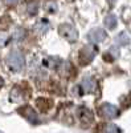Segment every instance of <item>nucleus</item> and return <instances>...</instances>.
Wrapping results in <instances>:
<instances>
[{"mask_svg":"<svg viewBox=\"0 0 131 133\" xmlns=\"http://www.w3.org/2000/svg\"><path fill=\"white\" fill-rule=\"evenodd\" d=\"M29 97V87L27 84H21V85H16L12 92H11V100L12 101H24Z\"/></svg>","mask_w":131,"mask_h":133,"instance_id":"nucleus-4","label":"nucleus"},{"mask_svg":"<svg viewBox=\"0 0 131 133\" xmlns=\"http://www.w3.org/2000/svg\"><path fill=\"white\" fill-rule=\"evenodd\" d=\"M36 105H37L40 112L45 113V112H48V110L52 109L53 101H52V100H49V98H47V97H40V98L36 100Z\"/></svg>","mask_w":131,"mask_h":133,"instance_id":"nucleus-8","label":"nucleus"},{"mask_svg":"<svg viewBox=\"0 0 131 133\" xmlns=\"http://www.w3.org/2000/svg\"><path fill=\"white\" fill-rule=\"evenodd\" d=\"M17 112L23 116L24 118H27L29 123H32V124H37V123H38L37 113L33 110V108H30L29 105H23L21 108L17 109Z\"/></svg>","mask_w":131,"mask_h":133,"instance_id":"nucleus-7","label":"nucleus"},{"mask_svg":"<svg viewBox=\"0 0 131 133\" xmlns=\"http://www.w3.org/2000/svg\"><path fill=\"white\" fill-rule=\"evenodd\" d=\"M58 33L62 39H65L69 43H74L77 41L78 39V32L72 24H68V23H64L58 27Z\"/></svg>","mask_w":131,"mask_h":133,"instance_id":"nucleus-2","label":"nucleus"},{"mask_svg":"<svg viewBox=\"0 0 131 133\" xmlns=\"http://www.w3.org/2000/svg\"><path fill=\"white\" fill-rule=\"evenodd\" d=\"M3 83H4V81H3V79H2V77H0V88L3 87Z\"/></svg>","mask_w":131,"mask_h":133,"instance_id":"nucleus-14","label":"nucleus"},{"mask_svg":"<svg viewBox=\"0 0 131 133\" xmlns=\"http://www.w3.org/2000/svg\"><path fill=\"white\" fill-rule=\"evenodd\" d=\"M98 115L103 118L113 120V118H117L119 116V109H118V107H115L113 104L103 103L102 105L98 107Z\"/></svg>","mask_w":131,"mask_h":133,"instance_id":"nucleus-3","label":"nucleus"},{"mask_svg":"<svg viewBox=\"0 0 131 133\" xmlns=\"http://www.w3.org/2000/svg\"><path fill=\"white\" fill-rule=\"evenodd\" d=\"M95 56V48L91 47V45H86L83 47L81 51H80V55H78V57H80V63L82 65H87Z\"/></svg>","mask_w":131,"mask_h":133,"instance_id":"nucleus-6","label":"nucleus"},{"mask_svg":"<svg viewBox=\"0 0 131 133\" xmlns=\"http://www.w3.org/2000/svg\"><path fill=\"white\" fill-rule=\"evenodd\" d=\"M105 24H106V27L107 28H114L115 25H117V19H115V16L114 15H109L106 19H105Z\"/></svg>","mask_w":131,"mask_h":133,"instance_id":"nucleus-12","label":"nucleus"},{"mask_svg":"<svg viewBox=\"0 0 131 133\" xmlns=\"http://www.w3.org/2000/svg\"><path fill=\"white\" fill-rule=\"evenodd\" d=\"M2 2H3L7 7H13V5H16V4H17L19 0H2Z\"/></svg>","mask_w":131,"mask_h":133,"instance_id":"nucleus-13","label":"nucleus"},{"mask_svg":"<svg viewBox=\"0 0 131 133\" xmlns=\"http://www.w3.org/2000/svg\"><path fill=\"white\" fill-rule=\"evenodd\" d=\"M77 116H78V120H80V123H81L82 127L87 128V127H90V125L93 124L94 117H93V112H91L90 109H87V108H85V107L78 108Z\"/></svg>","mask_w":131,"mask_h":133,"instance_id":"nucleus-5","label":"nucleus"},{"mask_svg":"<svg viewBox=\"0 0 131 133\" xmlns=\"http://www.w3.org/2000/svg\"><path fill=\"white\" fill-rule=\"evenodd\" d=\"M0 133H2V132H0Z\"/></svg>","mask_w":131,"mask_h":133,"instance_id":"nucleus-15","label":"nucleus"},{"mask_svg":"<svg viewBox=\"0 0 131 133\" xmlns=\"http://www.w3.org/2000/svg\"><path fill=\"white\" fill-rule=\"evenodd\" d=\"M89 37L94 41V43H99V41H103V39H106V32L102 31V29H93L90 33H89Z\"/></svg>","mask_w":131,"mask_h":133,"instance_id":"nucleus-10","label":"nucleus"},{"mask_svg":"<svg viewBox=\"0 0 131 133\" xmlns=\"http://www.w3.org/2000/svg\"><path fill=\"white\" fill-rule=\"evenodd\" d=\"M7 64L9 66V69L11 71H13V72H19L24 68V65H25V59H24V55L21 53V52H12L8 56L7 59Z\"/></svg>","mask_w":131,"mask_h":133,"instance_id":"nucleus-1","label":"nucleus"},{"mask_svg":"<svg viewBox=\"0 0 131 133\" xmlns=\"http://www.w3.org/2000/svg\"><path fill=\"white\" fill-rule=\"evenodd\" d=\"M97 133H121V129L114 124H99L97 128Z\"/></svg>","mask_w":131,"mask_h":133,"instance_id":"nucleus-9","label":"nucleus"},{"mask_svg":"<svg viewBox=\"0 0 131 133\" xmlns=\"http://www.w3.org/2000/svg\"><path fill=\"white\" fill-rule=\"evenodd\" d=\"M27 9H28V15L30 16L36 15L38 11V2L37 0H27Z\"/></svg>","mask_w":131,"mask_h":133,"instance_id":"nucleus-11","label":"nucleus"}]
</instances>
